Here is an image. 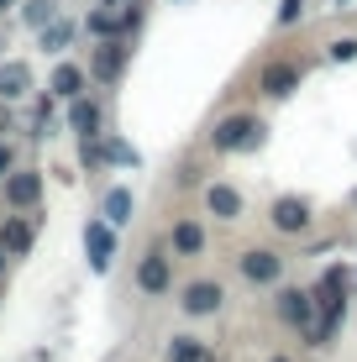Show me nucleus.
Listing matches in <instances>:
<instances>
[{"instance_id": "6ab92c4d", "label": "nucleus", "mask_w": 357, "mask_h": 362, "mask_svg": "<svg viewBox=\"0 0 357 362\" xmlns=\"http://www.w3.org/2000/svg\"><path fill=\"white\" fill-rule=\"evenodd\" d=\"M105 216H110V226H127L131 221V189L127 184H110L105 189Z\"/></svg>"}, {"instance_id": "bb28decb", "label": "nucleus", "mask_w": 357, "mask_h": 362, "mask_svg": "<svg viewBox=\"0 0 357 362\" xmlns=\"http://www.w3.org/2000/svg\"><path fill=\"white\" fill-rule=\"evenodd\" d=\"M6 263H11V257H6V252H0V273H6Z\"/></svg>"}, {"instance_id": "a211bd4d", "label": "nucleus", "mask_w": 357, "mask_h": 362, "mask_svg": "<svg viewBox=\"0 0 357 362\" xmlns=\"http://www.w3.org/2000/svg\"><path fill=\"white\" fill-rule=\"evenodd\" d=\"M168 362H216V352L200 336H174V341H168Z\"/></svg>"}, {"instance_id": "1a4fd4ad", "label": "nucleus", "mask_w": 357, "mask_h": 362, "mask_svg": "<svg viewBox=\"0 0 357 362\" xmlns=\"http://www.w3.org/2000/svg\"><path fill=\"white\" fill-rule=\"evenodd\" d=\"M279 320H284V326H300L305 336H310V326H315L310 289H279Z\"/></svg>"}, {"instance_id": "6e6552de", "label": "nucleus", "mask_w": 357, "mask_h": 362, "mask_svg": "<svg viewBox=\"0 0 357 362\" xmlns=\"http://www.w3.org/2000/svg\"><path fill=\"white\" fill-rule=\"evenodd\" d=\"M137 289L142 294H168L174 289V257L168 252H147L137 263Z\"/></svg>"}, {"instance_id": "f257e3e1", "label": "nucleus", "mask_w": 357, "mask_h": 362, "mask_svg": "<svg viewBox=\"0 0 357 362\" xmlns=\"http://www.w3.org/2000/svg\"><path fill=\"white\" fill-rule=\"evenodd\" d=\"M263 121L257 116H226V121H216V132H211V147L216 153H247V147L263 142Z\"/></svg>"}, {"instance_id": "4be33fe9", "label": "nucleus", "mask_w": 357, "mask_h": 362, "mask_svg": "<svg viewBox=\"0 0 357 362\" xmlns=\"http://www.w3.org/2000/svg\"><path fill=\"white\" fill-rule=\"evenodd\" d=\"M357 58V37H336L331 42V64H352Z\"/></svg>"}, {"instance_id": "9d476101", "label": "nucleus", "mask_w": 357, "mask_h": 362, "mask_svg": "<svg viewBox=\"0 0 357 362\" xmlns=\"http://www.w3.org/2000/svg\"><path fill=\"white\" fill-rule=\"evenodd\" d=\"M27 95H32V64H27V58L0 64V100H6V105H21Z\"/></svg>"}, {"instance_id": "9b49d317", "label": "nucleus", "mask_w": 357, "mask_h": 362, "mask_svg": "<svg viewBox=\"0 0 357 362\" xmlns=\"http://www.w3.org/2000/svg\"><path fill=\"white\" fill-rule=\"evenodd\" d=\"M274 231H284V236H300L305 226H310V205H305L300 194H284V199H274Z\"/></svg>"}, {"instance_id": "5701e85b", "label": "nucleus", "mask_w": 357, "mask_h": 362, "mask_svg": "<svg viewBox=\"0 0 357 362\" xmlns=\"http://www.w3.org/2000/svg\"><path fill=\"white\" fill-rule=\"evenodd\" d=\"M305 16V0H279V27H294Z\"/></svg>"}, {"instance_id": "dca6fc26", "label": "nucleus", "mask_w": 357, "mask_h": 362, "mask_svg": "<svg viewBox=\"0 0 357 362\" xmlns=\"http://www.w3.org/2000/svg\"><path fill=\"white\" fill-rule=\"evenodd\" d=\"M257 90H263L268 100H284V95L300 90V69H294V64H268L263 79H257Z\"/></svg>"}, {"instance_id": "f8f14e48", "label": "nucleus", "mask_w": 357, "mask_h": 362, "mask_svg": "<svg viewBox=\"0 0 357 362\" xmlns=\"http://www.w3.org/2000/svg\"><path fill=\"white\" fill-rule=\"evenodd\" d=\"M90 90V74H84L79 64H53V74H47V95L53 100H74Z\"/></svg>"}, {"instance_id": "b1692460", "label": "nucleus", "mask_w": 357, "mask_h": 362, "mask_svg": "<svg viewBox=\"0 0 357 362\" xmlns=\"http://www.w3.org/2000/svg\"><path fill=\"white\" fill-rule=\"evenodd\" d=\"M11 168H16V147H11V142H0V179H6Z\"/></svg>"}, {"instance_id": "393cba45", "label": "nucleus", "mask_w": 357, "mask_h": 362, "mask_svg": "<svg viewBox=\"0 0 357 362\" xmlns=\"http://www.w3.org/2000/svg\"><path fill=\"white\" fill-rule=\"evenodd\" d=\"M0 136H11V110H0Z\"/></svg>"}, {"instance_id": "aec40b11", "label": "nucleus", "mask_w": 357, "mask_h": 362, "mask_svg": "<svg viewBox=\"0 0 357 362\" xmlns=\"http://www.w3.org/2000/svg\"><path fill=\"white\" fill-rule=\"evenodd\" d=\"M84 32L95 37V42H100V37H116V6H90V16H84Z\"/></svg>"}, {"instance_id": "4468645a", "label": "nucleus", "mask_w": 357, "mask_h": 362, "mask_svg": "<svg viewBox=\"0 0 357 362\" xmlns=\"http://www.w3.org/2000/svg\"><path fill=\"white\" fill-rule=\"evenodd\" d=\"M32 242H37V226H32V221L11 216L6 226H0V252H6V257H27Z\"/></svg>"}, {"instance_id": "a878e982", "label": "nucleus", "mask_w": 357, "mask_h": 362, "mask_svg": "<svg viewBox=\"0 0 357 362\" xmlns=\"http://www.w3.org/2000/svg\"><path fill=\"white\" fill-rule=\"evenodd\" d=\"M11 6H16V0H0V16H6V11H11Z\"/></svg>"}, {"instance_id": "f03ea898", "label": "nucleus", "mask_w": 357, "mask_h": 362, "mask_svg": "<svg viewBox=\"0 0 357 362\" xmlns=\"http://www.w3.org/2000/svg\"><path fill=\"white\" fill-rule=\"evenodd\" d=\"M116 252H121V226H110V221H90V226H84V257H90V268L95 273H110Z\"/></svg>"}, {"instance_id": "0eeeda50", "label": "nucleus", "mask_w": 357, "mask_h": 362, "mask_svg": "<svg viewBox=\"0 0 357 362\" xmlns=\"http://www.w3.org/2000/svg\"><path fill=\"white\" fill-rule=\"evenodd\" d=\"M6 205L11 210H37L42 205V173L37 168H11L6 173Z\"/></svg>"}, {"instance_id": "ddd939ff", "label": "nucleus", "mask_w": 357, "mask_h": 362, "mask_svg": "<svg viewBox=\"0 0 357 362\" xmlns=\"http://www.w3.org/2000/svg\"><path fill=\"white\" fill-rule=\"evenodd\" d=\"M74 42H79V21H74V16H53L42 32H37V47L53 53V58L64 53V47H74Z\"/></svg>"}, {"instance_id": "7ed1b4c3", "label": "nucleus", "mask_w": 357, "mask_h": 362, "mask_svg": "<svg viewBox=\"0 0 357 362\" xmlns=\"http://www.w3.org/2000/svg\"><path fill=\"white\" fill-rule=\"evenodd\" d=\"M127 58H131V47H127V37H100L95 42V58H90V79L95 84H116L121 79V69H127Z\"/></svg>"}, {"instance_id": "412c9836", "label": "nucleus", "mask_w": 357, "mask_h": 362, "mask_svg": "<svg viewBox=\"0 0 357 362\" xmlns=\"http://www.w3.org/2000/svg\"><path fill=\"white\" fill-rule=\"evenodd\" d=\"M21 16H27V27H32V32H42L47 21L58 16V6H53V0H27V6H21Z\"/></svg>"}, {"instance_id": "c85d7f7f", "label": "nucleus", "mask_w": 357, "mask_h": 362, "mask_svg": "<svg viewBox=\"0 0 357 362\" xmlns=\"http://www.w3.org/2000/svg\"><path fill=\"white\" fill-rule=\"evenodd\" d=\"M352 205H357V194H352Z\"/></svg>"}, {"instance_id": "f3484780", "label": "nucleus", "mask_w": 357, "mask_h": 362, "mask_svg": "<svg viewBox=\"0 0 357 362\" xmlns=\"http://www.w3.org/2000/svg\"><path fill=\"white\" fill-rule=\"evenodd\" d=\"M205 210H211L216 221H237L242 216V194L231 189V184H211V189H205Z\"/></svg>"}, {"instance_id": "39448f33", "label": "nucleus", "mask_w": 357, "mask_h": 362, "mask_svg": "<svg viewBox=\"0 0 357 362\" xmlns=\"http://www.w3.org/2000/svg\"><path fill=\"white\" fill-rule=\"evenodd\" d=\"M226 305V289H221L216 279H194V284H184V294H179V310L184 315H216V310Z\"/></svg>"}, {"instance_id": "2eb2a0df", "label": "nucleus", "mask_w": 357, "mask_h": 362, "mask_svg": "<svg viewBox=\"0 0 357 362\" xmlns=\"http://www.w3.org/2000/svg\"><path fill=\"white\" fill-rule=\"evenodd\" d=\"M168 252H174V257H200V252H205V226H200V221H189V216H184V221H174Z\"/></svg>"}, {"instance_id": "cd10ccee", "label": "nucleus", "mask_w": 357, "mask_h": 362, "mask_svg": "<svg viewBox=\"0 0 357 362\" xmlns=\"http://www.w3.org/2000/svg\"><path fill=\"white\" fill-rule=\"evenodd\" d=\"M274 362H289V357H274Z\"/></svg>"}, {"instance_id": "20e7f679", "label": "nucleus", "mask_w": 357, "mask_h": 362, "mask_svg": "<svg viewBox=\"0 0 357 362\" xmlns=\"http://www.w3.org/2000/svg\"><path fill=\"white\" fill-rule=\"evenodd\" d=\"M64 105H69V132L74 136H79V142H84V136H105L100 127H105V110H100V100H95L90 90H84V95H74V100H64Z\"/></svg>"}, {"instance_id": "423d86ee", "label": "nucleus", "mask_w": 357, "mask_h": 362, "mask_svg": "<svg viewBox=\"0 0 357 362\" xmlns=\"http://www.w3.org/2000/svg\"><path fill=\"white\" fill-rule=\"evenodd\" d=\"M237 268H242L247 284H279L284 279V257H279L274 247H247V252L237 257Z\"/></svg>"}]
</instances>
